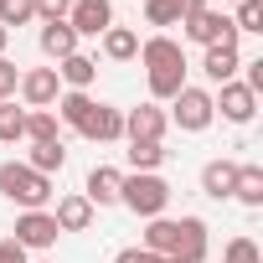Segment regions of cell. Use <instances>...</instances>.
I'll return each mask as SVG.
<instances>
[{"instance_id": "4fadbf2b", "label": "cell", "mask_w": 263, "mask_h": 263, "mask_svg": "<svg viewBox=\"0 0 263 263\" xmlns=\"http://www.w3.org/2000/svg\"><path fill=\"white\" fill-rule=\"evenodd\" d=\"M119 186H124V171H114V165H93L88 181H83V196H88L93 206H119Z\"/></svg>"}, {"instance_id": "4dcf8cb0", "label": "cell", "mask_w": 263, "mask_h": 263, "mask_svg": "<svg viewBox=\"0 0 263 263\" xmlns=\"http://www.w3.org/2000/svg\"><path fill=\"white\" fill-rule=\"evenodd\" d=\"M16 83H21V67H16L11 57H0V103L16 98Z\"/></svg>"}, {"instance_id": "e0dca14e", "label": "cell", "mask_w": 263, "mask_h": 263, "mask_svg": "<svg viewBox=\"0 0 263 263\" xmlns=\"http://www.w3.org/2000/svg\"><path fill=\"white\" fill-rule=\"evenodd\" d=\"M176 263H206V222L201 217H181V237H176Z\"/></svg>"}, {"instance_id": "cb8c5ba5", "label": "cell", "mask_w": 263, "mask_h": 263, "mask_svg": "<svg viewBox=\"0 0 263 263\" xmlns=\"http://www.w3.org/2000/svg\"><path fill=\"white\" fill-rule=\"evenodd\" d=\"M26 140H31V145L62 140V135H57V114H52V108H26Z\"/></svg>"}, {"instance_id": "1f68e13d", "label": "cell", "mask_w": 263, "mask_h": 263, "mask_svg": "<svg viewBox=\"0 0 263 263\" xmlns=\"http://www.w3.org/2000/svg\"><path fill=\"white\" fill-rule=\"evenodd\" d=\"M72 0H36V21H67Z\"/></svg>"}, {"instance_id": "7402d4cb", "label": "cell", "mask_w": 263, "mask_h": 263, "mask_svg": "<svg viewBox=\"0 0 263 263\" xmlns=\"http://www.w3.org/2000/svg\"><path fill=\"white\" fill-rule=\"evenodd\" d=\"M232 201L242 206H263V165H237V186H232Z\"/></svg>"}, {"instance_id": "d590c367", "label": "cell", "mask_w": 263, "mask_h": 263, "mask_svg": "<svg viewBox=\"0 0 263 263\" xmlns=\"http://www.w3.org/2000/svg\"><path fill=\"white\" fill-rule=\"evenodd\" d=\"M196 11H206V0H181V21H186V16H196Z\"/></svg>"}, {"instance_id": "5bb4252c", "label": "cell", "mask_w": 263, "mask_h": 263, "mask_svg": "<svg viewBox=\"0 0 263 263\" xmlns=\"http://www.w3.org/2000/svg\"><path fill=\"white\" fill-rule=\"evenodd\" d=\"M237 67H242V52L237 47H201V72H206V83H232L237 78Z\"/></svg>"}, {"instance_id": "f35d334b", "label": "cell", "mask_w": 263, "mask_h": 263, "mask_svg": "<svg viewBox=\"0 0 263 263\" xmlns=\"http://www.w3.org/2000/svg\"><path fill=\"white\" fill-rule=\"evenodd\" d=\"M165 263H176V258H165Z\"/></svg>"}, {"instance_id": "30bf717a", "label": "cell", "mask_w": 263, "mask_h": 263, "mask_svg": "<svg viewBox=\"0 0 263 263\" xmlns=\"http://www.w3.org/2000/svg\"><path fill=\"white\" fill-rule=\"evenodd\" d=\"M67 26L83 36H103L114 26V0H72V11H67Z\"/></svg>"}, {"instance_id": "f1b7e54d", "label": "cell", "mask_w": 263, "mask_h": 263, "mask_svg": "<svg viewBox=\"0 0 263 263\" xmlns=\"http://www.w3.org/2000/svg\"><path fill=\"white\" fill-rule=\"evenodd\" d=\"M232 26H237V31H253V36H263V0H242V6L232 11Z\"/></svg>"}, {"instance_id": "ffe728a7", "label": "cell", "mask_w": 263, "mask_h": 263, "mask_svg": "<svg viewBox=\"0 0 263 263\" xmlns=\"http://www.w3.org/2000/svg\"><path fill=\"white\" fill-rule=\"evenodd\" d=\"M98 42H103V57H108V62H135V57H140V36L129 31V26H119V21H114Z\"/></svg>"}, {"instance_id": "6da1fadb", "label": "cell", "mask_w": 263, "mask_h": 263, "mask_svg": "<svg viewBox=\"0 0 263 263\" xmlns=\"http://www.w3.org/2000/svg\"><path fill=\"white\" fill-rule=\"evenodd\" d=\"M140 62H145V78H150V103H171L181 88H186V52L176 36H145L140 42Z\"/></svg>"}, {"instance_id": "d6986e66", "label": "cell", "mask_w": 263, "mask_h": 263, "mask_svg": "<svg viewBox=\"0 0 263 263\" xmlns=\"http://www.w3.org/2000/svg\"><path fill=\"white\" fill-rule=\"evenodd\" d=\"M176 237H181V222H176V217H150V222H145V242H140V248H145V253L171 258V253H176Z\"/></svg>"}, {"instance_id": "8fae6325", "label": "cell", "mask_w": 263, "mask_h": 263, "mask_svg": "<svg viewBox=\"0 0 263 263\" xmlns=\"http://www.w3.org/2000/svg\"><path fill=\"white\" fill-rule=\"evenodd\" d=\"M78 135L93 140V145H114V140H124V108H114V103H93V114L83 119Z\"/></svg>"}, {"instance_id": "603a6c76", "label": "cell", "mask_w": 263, "mask_h": 263, "mask_svg": "<svg viewBox=\"0 0 263 263\" xmlns=\"http://www.w3.org/2000/svg\"><path fill=\"white\" fill-rule=\"evenodd\" d=\"M26 165H31V171H42V176H57V171L67 165V150H62V140H47V145H31Z\"/></svg>"}, {"instance_id": "277c9868", "label": "cell", "mask_w": 263, "mask_h": 263, "mask_svg": "<svg viewBox=\"0 0 263 263\" xmlns=\"http://www.w3.org/2000/svg\"><path fill=\"white\" fill-rule=\"evenodd\" d=\"M181 135H201V129L217 119V108H212V88H196V83H186L176 98H171V114H165Z\"/></svg>"}, {"instance_id": "74e56055", "label": "cell", "mask_w": 263, "mask_h": 263, "mask_svg": "<svg viewBox=\"0 0 263 263\" xmlns=\"http://www.w3.org/2000/svg\"><path fill=\"white\" fill-rule=\"evenodd\" d=\"M227 6H242V0H227Z\"/></svg>"}, {"instance_id": "44dd1931", "label": "cell", "mask_w": 263, "mask_h": 263, "mask_svg": "<svg viewBox=\"0 0 263 263\" xmlns=\"http://www.w3.org/2000/svg\"><path fill=\"white\" fill-rule=\"evenodd\" d=\"M93 103H98L93 93H72V88H67V93H57V108H52V114H57V124L83 129V119L93 114Z\"/></svg>"}, {"instance_id": "484cf974", "label": "cell", "mask_w": 263, "mask_h": 263, "mask_svg": "<svg viewBox=\"0 0 263 263\" xmlns=\"http://www.w3.org/2000/svg\"><path fill=\"white\" fill-rule=\"evenodd\" d=\"M16 140H26V108L0 103V145H16Z\"/></svg>"}, {"instance_id": "ba28073f", "label": "cell", "mask_w": 263, "mask_h": 263, "mask_svg": "<svg viewBox=\"0 0 263 263\" xmlns=\"http://www.w3.org/2000/svg\"><path fill=\"white\" fill-rule=\"evenodd\" d=\"M165 129H171V119H165V108L160 103H135V108H124V140H165Z\"/></svg>"}, {"instance_id": "7c38bea8", "label": "cell", "mask_w": 263, "mask_h": 263, "mask_svg": "<svg viewBox=\"0 0 263 263\" xmlns=\"http://www.w3.org/2000/svg\"><path fill=\"white\" fill-rule=\"evenodd\" d=\"M36 47H42V57L57 67L62 57H72V52H78V31H72L67 21H42V36H36Z\"/></svg>"}, {"instance_id": "7a4b0ae2", "label": "cell", "mask_w": 263, "mask_h": 263, "mask_svg": "<svg viewBox=\"0 0 263 263\" xmlns=\"http://www.w3.org/2000/svg\"><path fill=\"white\" fill-rule=\"evenodd\" d=\"M0 196L16 201L21 212H47V201H52V176L31 171L26 160H6V165H0Z\"/></svg>"}, {"instance_id": "3957f363", "label": "cell", "mask_w": 263, "mask_h": 263, "mask_svg": "<svg viewBox=\"0 0 263 263\" xmlns=\"http://www.w3.org/2000/svg\"><path fill=\"white\" fill-rule=\"evenodd\" d=\"M119 206H129L135 217H165V206H171V186H165V176L160 171H135V176H124V186H119Z\"/></svg>"}, {"instance_id": "8992f818", "label": "cell", "mask_w": 263, "mask_h": 263, "mask_svg": "<svg viewBox=\"0 0 263 263\" xmlns=\"http://www.w3.org/2000/svg\"><path fill=\"white\" fill-rule=\"evenodd\" d=\"M212 108H217L227 124H253V114H258V93H248L242 78H232V83H222V88L212 93Z\"/></svg>"}, {"instance_id": "ac0fdd59", "label": "cell", "mask_w": 263, "mask_h": 263, "mask_svg": "<svg viewBox=\"0 0 263 263\" xmlns=\"http://www.w3.org/2000/svg\"><path fill=\"white\" fill-rule=\"evenodd\" d=\"M93 78H98V62H93L88 52H72V57H62V62H57V83H67L72 93H88V88H93Z\"/></svg>"}, {"instance_id": "9c48e42d", "label": "cell", "mask_w": 263, "mask_h": 263, "mask_svg": "<svg viewBox=\"0 0 263 263\" xmlns=\"http://www.w3.org/2000/svg\"><path fill=\"white\" fill-rule=\"evenodd\" d=\"M16 93H21V103H26V108H52V103H57V93H62L57 67H26V72H21V83H16Z\"/></svg>"}, {"instance_id": "9a60e30c", "label": "cell", "mask_w": 263, "mask_h": 263, "mask_svg": "<svg viewBox=\"0 0 263 263\" xmlns=\"http://www.w3.org/2000/svg\"><path fill=\"white\" fill-rule=\"evenodd\" d=\"M232 186H237V160H206L201 165V191L212 196V201H232Z\"/></svg>"}, {"instance_id": "e575fe53", "label": "cell", "mask_w": 263, "mask_h": 263, "mask_svg": "<svg viewBox=\"0 0 263 263\" xmlns=\"http://www.w3.org/2000/svg\"><path fill=\"white\" fill-rule=\"evenodd\" d=\"M242 67H248L242 88H248V93H263V57H253V62H242Z\"/></svg>"}, {"instance_id": "5b68a950", "label": "cell", "mask_w": 263, "mask_h": 263, "mask_svg": "<svg viewBox=\"0 0 263 263\" xmlns=\"http://www.w3.org/2000/svg\"><path fill=\"white\" fill-rule=\"evenodd\" d=\"M181 31H186V42H196V47H237V26H232V16L227 11H196V16H186L181 21Z\"/></svg>"}, {"instance_id": "f546056e", "label": "cell", "mask_w": 263, "mask_h": 263, "mask_svg": "<svg viewBox=\"0 0 263 263\" xmlns=\"http://www.w3.org/2000/svg\"><path fill=\"white\" fill-rule=\"evenodd\" d=\"M222 263H263V248H258L253 237H232V242L222 248Z\"/></svg>"}, {"instance_id": "836d02e7", "label": "cell", "mask_w": 263, "mask_h": 263, "mask_svg": "<svg viewBox=\"0 0 263 263\" xmlns=\"http://www.w3.org/2000/svg\"><path fill=\"white\" fill-rule=\"evenodd\" d=\"M114 263H165L160 253H145V248H124V253H114Z\"/></svg>"}, {"instance_id": "d6a6232c", "label": "cell", "mask_w": 263, "mask_h": 263, "mask_svg": "<svg viewBox=\"0 0 263 263\" xmlns=\"http://www.w3.org/2000/svg\"><path fill=\"white\" fill-rule=\"evenodd\" d=\"M0 263H31V253H26L16 237H6V242H0Z\"/></svg>"}, {"instance_id": "52a82bcc", "label": "cell", "mask_w": 263, "mask_h": 263, "mask_svg": "<svg viewBox=\"0 0 263 263\" xmlns=\"http://www.w3.org/2000/svg\"><path fill=\"white\" fill-rule=\"evenodd\" d=\"M11 237L26 248V253H47L62 232H57V222H52V212H21L16 217V227H11Z\"/></svg>"}, {"instance_id": "4316f807", "label": "cell", "mask_w": 263, "mask_h": 263, "mask_svg": "<svg viewBox=\"0 0 263 263\" xmlns=\"http://www.w3.org/2000/svg\"><path fill=\"white\" fill-rule=\"evenodd\" d=\"M36 21V0H0V26H31Z\"/></svg>"}, {"instance_id": "8d00e7d4", "label": "cell", "mask_w": 263, "mask_h": 263, "mask_svg": "<svg viewBox=\"0 0 263 263\" xmlns=\"http://www.w3.org/2000/svg\"><path fill=\"white\" fill-rule=\"evenodd\" d=\"M6 42H11V31H6V26H0V57H6Z\"/></svg>"}, {"instance_id": "2e32d148", "label": "cell", "mask_w": 263, "mask_h": 263, "mask_svg": "<svg viewBox=\"0 0 263 263\" xmlns=\"http://www.w3.org/2000/svg\"><path fill=\"white\" fill-rule=\"evenodd\" d=\"M52 222H57V232H88V227H93V201H88L83 191H72V196L57 201Z\"/></svg>"}, {"instance_id": "83f0119b", "label": "cell", "mask_w": 263, "mask_h": 263, "mask_svg": "<svg viewBox=\"0 0 263 263\" xmlns=\"http://www.w3.org/2000/svg\"><path fill=\"white\" fill-rule=\"evenodd\" d=\"M150 26H181V0H145Z\"/></svg>"}, {"instance_id": "d4e9b609", "label": "cell", "mask_w": 263, "mask_h": 263, "mask_svg": "<svg viewBox=\"0 0 263 263\" xmlns=\"http://www.w3.org/2000/svg\"><path fill=\"white\" fill-rule=\"evenodd\" d=\"M129 165H135V171H160V165H165V145H155V140H129Z\"/></svg>"}]
</instances>
